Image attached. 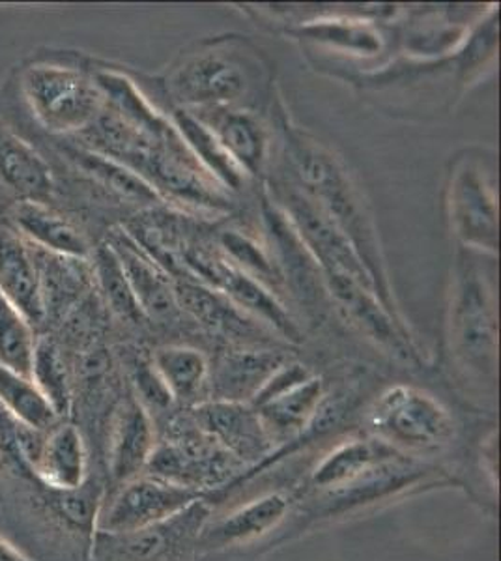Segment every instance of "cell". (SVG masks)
I'll return each instance as SVG.
<instances>
[{
    "mask_svg": "<svg viewBox=\"0 0 501 561\" xmlns=\"http://www.w3.org/2000/svg\"><path fill=\"white\" fill-rule=\"evenodd\" d=\"M0 293L32 328L47 319L38 251L8 219H0Z\"/></svg>",
    "mask_w": 501,
    "mask_h": 561,
    "instance_id": "cell-13",
    "label": "cell"
},
{
    "mask_svg": "<svg viewBox=\"0 0 501 561\" xmlns=\"http://www.w3.org/2000/svg\"><path fill=\"white\" fill-rule=\"evenodd\" d=\"M42 442V433L23 425L0 404V459L8 468L32 473Z\"/></svg>",
    "mask_w": 501,
    "mask_h": 561,
    "instance_id": "cell-31",
    "label": "cell"
},
{
    "mask_svg": "<svg viewBox=\"0 0 501 561\" xmlns=\"http://www.w3.org/2000/svg\"><path fill=\"white\" fill-rule=\"evenodd\" d=\"M102 486L92 481L73 491H53V507L71 528L94 537L95 524L102 511Z\"/></svg>",
    "mask_w": 501,
    "mask_h": 561,
    "instance_id": "cell-32",
    "label": "cell"
},
{
    "mask_svg": "<svg viewBox=\"0 0 501 561\" xmlns=\"http://www.w3.org/2000/svg\"><path fill=\"white\" fill-rule=\"evenodd\" d=\"M206 496L204 492L143 473L118 485L113 497L102 505L95 534L122 536L152 528L178 517Z\"/></svg>",
    "mask_w": 501,
    "mask_h": 561,
    "instance_id": "cell-4",
    "label": "cell"
},
{
    "mask_svg": "<svg viewBox=\"0 0 501 561\" xmlns=\"http://www.w3.org/2000/svg\"><path fill=\"white\" fill-rule=\"evenodd\" d=\"M185 264L208 287L217 288L219 293L225 294L235 306L241 307L248 313H253L254 317L272 324L286 339L298 341V328L291 319V314L286 313L280 301L262 287L261 280L246 274L232 262L217 259V256L203 253V251L187 253Z\"/></svg>",
    "mask_w": 501,
    "mask_h": 561,
    "instance_id": "cell-11",
    "label": "cell"
},
{
    "mask_svg": "<svg viewBox=\"0 0 501 561\" xmlns=\"http://www.w3.org/2000/svg\"><path fill=\"white\" fill-rule=\"evenodd\" d=\"M95 277L100 280L107 304L122 319L137 322L143 317L139 301L135 298L132 285L127 280L126 272L122 268L121 259L111 248V243H102L95 249Z\"/></svg>",
    "mask_w": 501,
    "mask_h": 561,
    "instance_id": "cell-30",
    "label": "cell"
},
{
    "mask_svg": "<svg viewBox=\"0 0 501 561\" xmlns=\"http://www.w3.org/2000/svg\"><path fill=\"white\" fill-rule=\"evenodd\" d=\"M195 420L198 431L241 466L261 468L272 455L273 444L266 428L248 402H203L195 409Z\"/></svg>",
    "mask_w": 501,
    "mask_h": 561,
    "instance_id": "cell-10",
    "label": "cell"
},
{
    "mask_svg": "<svg viewBox=\"0 0 501 561\" xmlns=\"http://www.w3.org/2000/svg\"><path fill=\"white\" fill-rule=\"evenodd\" d=\"M285 365L275 352H240L229 356L217 370L216 391L219 401H253L262 386Z\"/></svg>",
    "mask_w": 501,
    "mask_h": 561,
    "instance_id": "cell-22",
    "label": "cell"
},
{
    "mask_svg": "<svg viewBox=\"0 0 501 561\" xmlns=\"http://www.w3.org/2000/svg\"><path fill=\"white\" fill-rule=\"evenodd\" d=\"M156 446V428L147 407L139 401L124 402L109 442V473L116 485L143 476Z\"/></svg>",
    "mask_w": 501,
    "mask_h": 561,
    "instance_id": "cell-15",
    "label": "cell"
},
{
    "mask_svg": "<svg viewBox=\"0 0 501 561\" xmlns=\"http://www.w3.org/2000/svg\"><path fill=\"white\" fill-rule=\"evenodd\" d=\"M293 504V497L280 491L249 500L214 523L206 520L198 534L197 549L227 550L261 541L281 528Z\"/></svg>",
    "mask_w": 501,
    "mask_h": 561,
    "instance_id": "cell-12",
    "label": "cell"
},
{
    "mask_svg": "<svg viewBox=\"0 0 501 561\" xmlns=\"http://www.w3.org/2000/svg\"><path fill=\"white\" fill-rule=\"evenodd\" d=\"M152 367L169 396L182 404H195L208 382V359L191 346H163L153 354Z\"/></svg>",
    "mask_w": 501,
    "mask_h": 561,
    "instance_id": "cell-23",
    "label": "cell"
},
{
    "mask_svg": "<svg viewBox=\"0 0 501 561\" xmlns=\"http://www.w3.org/2000/svg\"><path fill=\"white\" fill-rule=\"evenodd\" d=\"M32 382L38 386L45 399L52 402L58 417L70 410V383H68V370L64 364L62 354L58 346L49 339H38L34 357H32Z\"/></svg>",
    "mask_w": 501,
    "mask_h": 561,
    "instance_id": "cell-29",
    "label": "cell"
},
{
    "mask_svg": "<svg viewBox=\"0 0 501 561\" xmlns=\"http://www.w3.org/2000/svg\"><path fill=\"white\" fill-rule=\"evenodd\" d=\"M449 216L464 245L489 253L498 251L494 184L479 163L460 161L451 174Z\"/></svg>",
    "mask_w": 501,
    "mask_h": 561,
    "instance_id": "cell-9",
    "label": "cell"
},
{
    "mask_svg": "<svg viewBox=\"0 0 501 561\" xmlns=\"http://www.w3.org/2000/svg\"><path fill=\"white\" fill-rule=\"evenodd\" d=\"M496 335L492 293L485 275L474 264H466L458 272L451 307V341L466 369L494 375Z\"/></svg>",
    "mask_w": 501,
    "mask_h": 561,
    "instance_id": "cell-5",
    "label": "cell"
},
{
    "mask_svg": "<svg viewBox=\"0 0 501 561\" xmlns=\"http://www.w3.org/2000/svg\"><path fill=\"white\" fill-rule=\"evenodd\" d=\"M397 455H400L399 451L376 440L375 436H350L322 455V459L309 472L305 492L318 496L346 489L367 478L368 473L375 472L376 468L395 459Z\"/></svg>",
    "mask_w": 501,
    "mask_h": 561,
    "instance_id": "cell-14",
    "label": "cell"
},
{
    "mask_svg": "<svg viewBox=\"0 0 501 561\" xmlns=\"http://www.w3.org/2000/svg\"><path fill=\"white\" fill-rule=\"evenodd\" d=\"M376 440L408 455L442 451L455 436V421L444 404L413 386L387 388L368 412Z\"/></svg>",
    "mask_w": 501,
    "mask_h": 561,
    "instance_id": "cell-2",
    "label": "cell"
},
{
    "mask_svg": "<svg viewBox=\"0 0 501 561\" xmlns=\"http://www.w3.org/2000/svg\"><path fill=\"white\" fill-rule=\"evenodd\" d=\"M68 158L76 163L90 179L118 193L121 197L134 203H158L159 193L143 174H137L113 158L94 152L87 147L68 148Z\"/></svg>",
    "mask_w": 501,
    "mask_h": 561,
    "instance_id": "cell-25",
    "label": "cell"
},
{
    "mask_svg": "<svg viewBox=\"0 0 501 561\" xmlns=\"http://www.w3.org/2000/svg\"><path fill=\"white\" fill-rule=\"evenodd\" d=\"M23 94L32 115L52 134H79L105 108L94 79L60 65H34L23 73Z\"/></svg>",
    "mask_w": 501,
    "mask_h": 561,
    "instance_id": "cell-3",
    "label": "cell"
},
{
    "mask_svg": "<svg viewBox=\"0 0 501 561\" xmlns=\"http://www.w3.org/2000/svg\"><path fill=\"white\" fill-rule=\"evenodd\" d=\"M177 300L182 304L185 311H190L198 322L223 330V332H248L251 324L243 319L232 301H227L221 294L214 293L212 288L198 283H180L174 290Z\"/></svg>",
    "mask_w": 501,
    "mask_h": 561,
    "instance_id": "cell-27",
    "label": "cell"
},
{
    "mask_svg": "<svg viewBox=\"0 0 501 561\" xmlns=\"http://www.w3.org/2000/svg\"><path fill=\"white\" fill-rule=\"evenodd\" d=\"M221 243L225 251H227V255L235 261L232 264L243 270L246 274L261 280V283L262 279H273L275 277L272 262L251 238L240 234L236 230H227L223 234Z\"/></svg>",
    "mask_w": 501,
    "mask_h": 561,
    "instance_id": "cell-34",
    "label": "cell"
},
{
    "mask_svg": "<svg viewBox=\"0 0 501 561\" xmlns=\"http://www.w3.org/2000/svg\"><path fill=\"white\" fill-rule=\"evenodd\" d=\"M109 243L121 259L122 268L126 272L135 298L139 301L140 311L152 317L171 313L177 296L166 272L159 268L152 256L148 255L139 243H135L134 238L127 237L126 230L116 232L115 238Z\"/></svg>",
    "mask_w": 501,
    "mask_h": 561,
    "instance_id": "cell-19",
    "label": "cell"
},
{
    "mask_svg": "<svg viewBox=\"0 0 501 561\" xmlns=\"http://www.w3.org/2000/svg\"><path fill=\"white\" fill-rule=\"evenodd\" d=\"M249 84L248 65L221 47L185 57L167 79L172 96L184 108L230 107L248 94Z\"/></svg>",
    "mask_w": 501,
    "mask_h": 561,
    "instance_id": "cell-6",
    "label": "cell"
},
{
    "mask_svg": "<svg viewBox=\"0 0 501 561\" xmlns=\"http://www.w3.org/2000/svg\"><path fill=\"white\" fill-rule=\"evenodd\" d=\"M32 473L52 491H73L89 481V454L76 425H60L44 436Z\"/></svg>",
    "mask_w": 501,
    "mask_h": 561,
    "instance_id": "cell-17",
    "label": "cell"
},
{
    "mask_svg": "<svg viewBox=\"0 0 501 561\" xmlns=\"http://www.w3.org/2000/svg\"><path fill=\"white\" fill-rule=\"evenodd\" d=\"M0 561H32L31 558H26L23 552L15 549L13 545L4 541L2 537H0Z\"/></svg>",
    "mask_w": 501,
    "mask_h": 561,
    "instance_id": "cell-36",
    "label": "cell"
},
{
    "mask_svg": "<svg viewBox=\"0 0 501 561\" xmlns=\"http://www.w3.org/2000/svg\"><path fill=\"white\" fill-rule=\"evenodd\" d=\"M324 383L299 365H283L254 396L257 410L272 444H294L311 425Z\"/></svg>",
    "mask_w": 501,
    "mask_h": 561,
    "instance_id": "cell-7",
    "label": "cell"
},
{
    "mask_svg": "<svg viewBox=\"0 0 501 561\" xmlns=\"http://www.w3.org/2000/svg\"><path fill=\"white\" fill-rule=\"evenodd\" d=\"M286 203L291 224L315 262L320 264L324 277L349 275L357 283L375 290L373 279L363 266L362 259L355 253L354 245L311 195L305 192L291 193L286 195Z\"/></svg>",
    "mask_w": 501,
    "mask_h": 561,
    "instance_id": "cell-8",
    "label": "cell"
},
{
    "mask_svg": "<svg viewBox=\"0 0 501 561\" xmlns=\"http://www.w3.org/2000/svg\"><path fill=\"white\" fill-rule=\"evenodd\" d=\"M0 404L26 427L45 433L58 421L52 402L31 378L0 367Z\"/></svg>",
    "mask_w": 501,
    "mask_h": 561,
    "instance_id": "cell-26",
    "label": "cell"
},
{
    "mask_svg": "<svg viewBox=\"0 0 501 561\" xmlns=\"http://www.w3.org/2000/svg\"><path fill=\"white\" fill-rule=\"evenodd\" d=\"M92 79L102 92L103 102L107 103L109 111L121 116L132 128L139 129L140 134L161 142L180 139L177 128H172L171 124L159 115L148 103L147 98L140 94L132 79L109 70L95 71Z\"/></svg>",
    "mask_w": 501,
    "mask_h": 561,
    "instance_id": "cell-20",
    "label": "cell"
},
{
    "mask_svg": "<svg viewBox=\"0 0 501 561\" xmlns=\"http://www.w3.org/2000/svg\"><path fill=\"white\" fill-rule=\"evenodd\" d=\"M36 341L31 322L0 293V367L29 377Z\"/></svg>",
    "mask_w": 501,
    "mask_h": 561,
    "instance_id": "cell-28",
    "label": "cell"
},
{
    "mask_svg": "<svg viewBox=\"0 0 501 561\" xmlns=\"http://www.w3.org/2000/svg\"><path fill=\"white\" fill-rule=\"evenodd\" d=\"M204 126L216 135L230 158L246 171L254 174L266 156V137L253 116L230 107L190 108Z\"/></svg>",
    "mask_w": 501,
    "mask_h": 561,
    "instance_id": "cell-18",
    "label": "cell"
},
{
    "mask_svg": "<svg viewBox=\"0 0 501 561\" xmlns=\"http://www.w3.org/2000/svg\"><path fill=\"white\" fill-rule=\"evenodd\" d=\"M301 34L311 36L312 39L324 44L343 47L346 51H357L362 55H375L380 51V34L373 26L357 25V23H320V25H307L301 28Z\"/></svg>",
    "mask_w": 501,
    "mask_h": 561,
    "instance_id": "cell-33",
    "label": "cell"
},
{
    "mask_svg": "<svg viewBox=\"0 0 501 561\" xmlns=\"http://www.w3.org/2000/svg\"><path fill=\"white\" fill-rule=\"evenodd\" d=\"M293 160L299 176L307 185L305 193L311 195L328 211V216L354 245L355 253L362 259L363 266L373 279L378 300L389 313L391 304L386 277L382 274L375 230L371 219L365 216V206L350 182V176H346L343 167L339 165V161L330 152L312 145L305 137H293Z\"/></svg>",
    "mask_w": 501,
    "mask_h": 561,
    "instance_id": "cell-1",
    "label": "cell"
},
{
    "mask_svg": "<svg viewBox=\"0 0 501 561\" xmlns=\"http://www.w3.org/2000/svg\"><path fill=\"white\" fill-rule=\"evenodd\" d=\"M0 182L20 201H44L53 192L52 169L18 135L0 129Z\"/></svg>",
    "mask_w": 501,
    "mask_h": 561,
    "instance_id": "cell-21",
    "label": "cell"
},
{
    "mask_svg": "<svg viewBox=\"0 0 501 561\" xmlns=\"http://www.w3.org/2000/svg\"><path fill=\"white\" fill-rule=\"evenodd\" d=\"M7 219L34 248L76 261L89 256L83 232L44 201H18Z\"/></svg>",
    "mask_w": 501,
    "mask_h": 561,
    "instance_id": "cell-16",
    "label": "cell"
},
{
    "mask_svg": "<svg viewBox=\"0 0 501 561\" xmlns=\"http://www.w3.org/2000/svg\"><path fill=\"white\" fill-rule=\"evenodd\" d=\"M496 39H498V28H496V18L492 15L485 26H479L476 33L471 34L470 42L466 44V49L460 55V71L464 76H470L471 71L487 65V60L494 57Z\"/></svg>",
    "mask_w": 501,
    "mask_h": 561,
    "instance_id": "cell-35",
    "label": "cell"
},
{
    "mask_svg": "<svg viewBox=\"0 0 501 561\" xmlns=\"http://www.w3.org/2000/svg\"><path fill=\"white\" fill-rule=\"evenodd\" d=\"M174 128L184 140L185 147L195 156V160L203 163L209 173L216 174L217 180H221L223 184L229 185L232 190H238L243 184L246 171L230 158L221 142L216 139V135L212 134L190 108L174 111Z\"/></svg>",
    "mask_w": 501,
    "mask_h": 561,
    "instance_id": "cell-24",
    "label": "cell"
}]
</instances>
